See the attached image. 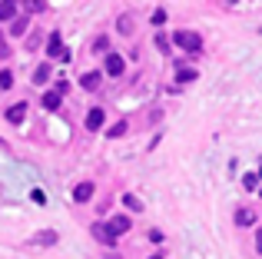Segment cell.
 <instances>
[{
    "label": "cell",
    "mask_w": 262,
    "mask_h": 259,
    "mask_svg": "<svg viewBox=\"0 0 262 259\" xmlns=\"http://www.w3.org/2000/svg\"><path fill=\"white\" fill-rule=\"evenodd\" d=\"M173 44L186 53H203V37L196 30H176L173 33Z\"/></svg>",
    "instance_id": "6da1fadb"
},
{
    "label": "cell",
    "mask_w": 262,
    "mask_h": 259,
    "mask_svg": "<svg viewBox=\"0 0 262 259\" xmlns=\"http://www.w3.org/2000/svg\"><path fill=\"white\" fill-rule=\"evenodd\" d=\"M123 70H126V60L116 50H110L106 60H103V73H106V77H123Z\"/></svg>",
    "instance_id": "7a4b0ae2"
},
{
    "label": "cell",
    "mask_w": 262,
    "mask_h": 259,
    "mask_svg": "<svg viewBox=\"0 0 262 259\" xmlns=\"http://www.w3.org/2000/svg\"><path fill=\"white\" fill-rule=\"evenodd\" d=\"M90 233H93V240H96V243H103V246H116V236L110 233L106 223H93V226H90Z\"/></svg>",
    "instance_id": "3957f363"
},
{
    "label": "cell",
    "mask_w": 262,
    "mask_h": 259,
    "mask_svg": "<svg viewBox=\"0 0 262 259\" xmlns=\"http://www.w3.org/2000/svg\"><path fill=\"white\" fill-rule=\"evenodd\" d=\"M27 110H30V103H24V100H20V103H13L10 110L4 113V117H7V123L20 126V123H24V120H27Z\"/></svg>",
    "instance_id": "277c9868"
},
{
    "label": "cell",
    "mask_w": 262,
    "mask_h": 259,
    "mask_svg": "<svg viewBox=\"0 0 262 259\" xmlns=\"http://www.w3.org/2000/svg\"><path fill=\"white\" fill-rule=\"evenodd\" d=\"M106 226H110V233H113L116 240H120L123 233H129V226H133V223H129V216H110Z\"/></svg>",
    "instance_id": "5b68a950"
},
{
    "label": "cell",
    "mask_w": 262,
    "mask_h": 259,
    "mask_svg": "<svg viewBox=\"0 0 262 259\" xmlns=\"http://www.w3.org/2000/svg\"><path fill=\"white\" fill-rule=\"evenodd\" d=\"M103 123H106V113H103V106H93V110L86 113V130L90 133H93V130H103Z\"/></svg>",
    "instance_id": "8992f818"
},
{
    "label": "cell",
    "mask_w": 262,
    "mask_h": 259,
    "mask_svg": "<svg viewBox=\"0 0 262 259\" xmlns=\"http://www.w3.org/2000/svg\"><path fill=\"white\" fill-rule=\"evenodd\" d=\"M100 83H103V73H96V70H86L83 77H80V87H83V90H100Z\"/></svg>",
    "instance_id": "52a82bcc"
},
{
    "label": "cell",
    "mask_w": 262,
    "mask_h": 259,
    "mask_svg": "<svg viewBox=\"0 0 262 259\" xmlns=\"http://www.w3.org/2000/svg\"><path fill=\"white\" fill-rule=\"evenodd\" d=\"M30 246H57V233H53V229H40L30 240Z\"/></svg>",
    "instance_id": "ba28073f"
},
{
    "label": "cell",
    "mask_w": 262,
    "mask_h": 259,
    "mask_svg": "<svg viewBox=\"0 0 262 259\" xmlns=\"http://www.w3.org/2000/svg\"><path fill=\"white\" fill-rule=\"evenodd\" d=\"M50 77H53V63H40L37 70H33V77H30V80H33L37 87H43V83H47Z\"/></svg>",
    "instance_id": "9c48e42d"
},
{
    "label": "cell",
    "mask_w": 262,
    "mask_h": 259,
    "mask_svg": "<svg viewBox=\"0 0 262 259\" xmlns=\"http://www.w3.org/2000/svg\"><path fill=\"white\" fill-rule=\"evenodd\" d=\"M60 50H63V37H60V33H50V37H47V57H60Z\"/></svg>",
    "instance_id": "30bf717a"
},
{
    "label": "cell",
    "mask_w": 262,
    "mask_h": 259,
    "mask_svg": "<svg viewBox=\"0 0 262 259\" xmlns=\"http://www.w3.org/2000/svg\"><path fill=\"white\" fill-rule=\"evenodd\" d=\"M93 193H96L93 183H80V186L73 189V200H77V203H86V200H93Z\"/></svg>",
    "instance_id": "8fae6325"
},
{
    "label": "cell",
    "mask_w": 262,
    "mask_h": 259,
    "mask_svg": "<svg viewBox=\"0 0 262 259\" xmlns=\"http://www.w3.org/2000/svg\"><path fill=\"white\" fill-rule=\"evenodd\" d=\"M13 17H17V0H0V20L10 24Z\"/></svg>",
    "instance_id": "7c38bea8"
},
{
    "label": "cell",
    "mask_w": 262,
    "mask_h": 259,
    "mask_svg": "<svg viewBox=\"0 0 262 259\" xmlns=\"http://www.w3.org/2000/svg\"><path fill=\"white\" fill-rule=\"evenodd\" d=\"M196 77H199V73L192 70V67H186V63H176V80H179V83H192Z\"/></svg>",
    "instance_id": "4fadbf2b"
},
{
    "label": "cell",
    "mask_w": 262,
    "mask_h": 259,
    "mask_svg": "<svg viewBox=\"0 0 262 259\" xmlns=\"http://www.w3.org/2000/svg\"><path fill=\"white\" fill-rule=\"evenodd\" d=\"M27 27H30V17H13L10 20V33H17V37H24Z\"/></svg>",
    "instance_id": "5bb4252c"
},
{
    "label": "cell",
    "mask_w": 262,
    "mask_h": 259,
    "mask_svg": "<svg viewBox=\"0 0 262 259\" xmlns=\"http://www.w3.org/2000/svg\"><path fill=\"white\" fill-rule=\"evenodd\" d=\"M116 30H120L123 37H129V33H133V17H129V13H123V17L116 20Z\"/></svg>",
    "instance_id": "9a60e30c"
},
{
    "label": "cell",
    "mask_w": 262,
    "mask_h": 259,
    "mask_svg": "<svg viewBox=\"0 0 262 259\" xmlns=\"http://www.w3.org/2000/svg\"><path fill=\"white\" fill-rule=\"evenodd\" d=\"M252 223H256V213H252V209H239L236 213V226H252Z\"/></svg>",
    "instance_id": "2e32d148"
},
{
    "label": "cell",
    "mask_w": 262,
    "mask_h": 259,
    "mask_svg": "<svg viewBox=\"0 0 262 259\" xmlns=\"http://www.w3.org/2000/svg\"><path fill=\"white\" fill-rule=\"evenodd\" d=\"M60 103H63V100H60V90H50V93H43V106H47V110H57Z\"/></svg>",
    "instance_id": "e0dca14e"
},
{
    "label": "cell",
    "mask_w": 262,
    "mask_h": 259,
    "mask_svg": "<svg viewBox=\"0 0 262 259\" xmlns=\"http://www.w3.org/2000/svg\"><path fill=\"white\" fill-rule=\"evenodd\" d=\"M126 130H129V123H126V120H120V123H113L106 133H110V140H120V136H126Z\"/></svg>",
    "instance_id": "ac0fdd59"
},
{
    "label": "cell",
    "mask_w": 262,
    "mask_h": 259,
    "mask_svg": "<svg viewBox=\"0 0 262 259\" xmlns=\"http://www.w3.org/2000/svg\"><path fill=\"white\" fill-rule=\"evenodd\" d=\"M27 13H43L47 10V0H24Z\"/></svg>",
    "instance_id": "d6986e66"
},
{
    "label": "cell",
    "mask_w": 262,
    "mask_h": 259,
    "mask_svg": "<svg viewBox=\"0 0 262 259\" xmlns=\"http://www.w3.org/2000/svg\"><path fill=\"white\" fill-rule=\"evenodd\" d=\"M13 87V70H0V90H10Z\"/></svg>",
    "instance_id": "ffe728a7"
},
{
    "label": "cell",
    "mask_w": 262,
    "mask_h": 259,
    "mask_svg": "<svg viewBox=\"0 0 262 259\" xmlns=\"http://www.w3.org/2000/svg\"><path fill=\"white\" fill-rule=\"evenodd\" d=\"M40 40H43V37H40V33H37V30H33V33H30V37H27V40H24V50H37V47H40Z\"/></svg>",
    "instance_id": "44dd1931"
},
{
    "label": "cell",
    "mask_w": 262,
    "mask_h": 259,
    "mask_svg": "<svg viewBox=\"0 0 262 259\" xmlns=\"http://www.w3.org/2000/svg\"><path fill=\"white\" fill-rule=\"evenodd\" d=\"M10 44H7V37H4V30H0V60H7V57H10Z\"/></svg>",
    "instance_id": "7402d4cb"
},
{
    "label": "cell",
    "mask_w": 262,
    "mask_h": 259,
    "mask_svg": "<svg viewBox=\"0 0 262 259\" xmlns=\"http://www.w3.org/2000/svg\"><path fill=\"white\" fill-rule=\"evenodd\" d=\"M123 203H126V206H129V209H136V213H140V209H143V203H140V200H136V196H133V193H126V196H123Z\"/></svg>",
    "instance_id": "603a6c76"
},
{
    "label": "cell",
    "mask_w": 262,
    "mask_h": 259,
    "mask_svg": "<svg viewBox=\"0 0 262 259\" xmlns=\"http://www.w3.org/2000/svg\"><path fill=\"white\" fill-rule=\"evenodd\" d=\"M156 47H160V53H169V37H163V33H156Z\"/></svg>",
    "instance_id": "cb8c5ba5"
},
{
    "label": "cell",
    "mask_w": 262,
    "mask_h": 259,
    "mask_svg": "<svg viewBox=\"0 0 262 259\" xmlns=\"http://www.w3.org/2000/svg\"><path fill=\"white\" fill-rule=\"evenodd\" d=\"M106 44H110L106 37H96V44H93V53H106Z\"/></svg>",
    "instance_id": "d4e9b609"
},
{
    "label": "cell",
    "mask_w": 262,
    "mask_h": 259,
    "mask_svg": "<svg viewBox=\"0 0 262 259\" xmlns=\"http://www.w3.org/2000/svg\"><path fill=\"white\" fill-rule=\"evenodd\" d=\"M153 24H156V27L166 24V10H156V13H153Z\"/></svg>",
    "instance_id": "484cf974"
},
{
    "label": "cell",
    "mask_w": 262,
    "mask_h": 259,
    "mask_svg": "<svg viewBox=\"0 0 262 259\" xmlns=\"http://www.w3.org/2000/svg\"><path fill=\"white\" fill-rule=\"evenodd\" d=\"M243 186H246V189H256V176L246 173V176H243Z\"/></svg>",
    "instance_id": "4316f807"
},
{
    "label": "cell",
    "mask_w": 262,
    "mask_h": 259,
    "mask_svg": "<svg viewBox=\"0 0 262 259\" xmlns=\"http://www.w3.org/2000/svg\"><path fill=\"white\" fill-rule=\"evenodd\" d=\"M256 253H262V226H259V233H256Z\"/></svg>",
    "instance_id": "83f0119b"
},
{
    "label": "cell",
    "mask_w": 262,
    "mask_h": 259,
    "mask_svg": "<svg viewBox=\"0 0 262 259\" xmlns=\"http://www.w3.org/2000/svg\"><path fill=\"white\" fill-rule=\"evenodd\" d=\"M106 259H123V256L120 253H106Z\"/></svg>",
    "instance_id": "f1b7e54d"
},
{
    "label": "cell",
    "mask_w": 262,
    "mask_h": 259,
    "mask_svg": "<svg viewBox=\"0 0 262 259\" xmlns=\"http://www.w3.org/2000/svg\"><path fill=\"white\" fill-rule=\"evenodd\" d=\"M149 259H163V253H156V256H149Z\"/></svg>",
    "instance_id": "f546056e"
}]
</instances>
